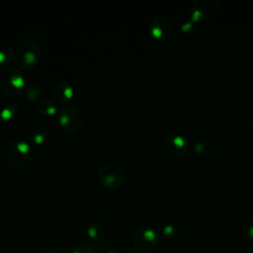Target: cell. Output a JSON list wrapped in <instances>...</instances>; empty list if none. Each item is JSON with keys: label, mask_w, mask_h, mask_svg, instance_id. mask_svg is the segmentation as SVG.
I'll list each match as a JSON object with an SVG mask.
<instances>
[{"label": "cell", "mask_w": 253, "mask_h": 253, "mask_svg": "<svg viewBox=\"0 0 253 253\" xmlns=\"http://www.w3.org/2000/svg\"><path fill=\"white\" fill-rule=\"evenodd\" d=\"M26 88L23 74L15 67L5 66L0 68V95L14 96Z\"/></svg>", "instance_id": "obj_1"}, {"label": "cell", "mask_w": 253, "mask_h": 253, "mask_svg": "<svg viewBox=\"0 0 253 253\" xmlns=\"http://www.w3.org/2000/svg\"><path fill=\"white\" fill-rule=\"evenodd\" d=\"M151 35L159 41H168L172 36V25L164 17H156L149 24Z\"/></svg>", "instance_id": "obj_9"}, {"label": "cell", "mask_w": 253, "mask_h": 253, "mask_svg": "<svg viewBox=\"0 0 253 253\" xmlns=\"http://www.w3.org/2000/svg\"><path fill=\"white\" fill-rule=\"evenodd\" d=\"M94 249L89 243H78L74 245L70 250L69 253H93Z\"/></svg>", "instance_id": "obj_19"}, {"label": "cell", "mask_w": 253, "mask_h": 253, "mask_svg": "<svg viewBox=\"0 0 253 253\" xmlns=\"http://www.w3.org/2000/svg\"><path fill=\"white\" fill-rule=\"evenodd\" d=\"M98 179L106 188L114 190L119 188L124 182V172L117 165L106 164L99 169Z\"/></svg>", "instance_id": "obj_6"}, {"label": "cell", "mask_w": 253, "mask_h": 253, "mask_svg": "<svg viewBox=\"0 0 253 253\" xmlns=\"http://www.w3.org/2000/svg\"><path fill=\"white\" fill-rule=\"evenodd\" d=\"M159 233L152 227L142 226L136 230L132 237L133 247L141 252L153 250L159 244Z\"/></svg>", "instance_id": "obj_4"}, {"label": "cell", "mask_w": 253, "mask_h": 253, "mask_svg": "<svg viewBox=\"0 0 253 253\" xmlns=\"http://www.w3.org/2000/svg\"><path fill=\"white\" fill-rule=\"evenodd\" d=\"M47 136V131L44 127L38 126L34 128L29 134V140L35 144H42Z\"/></svg>", "instance_id": "obj_15"}, {"label": "cell", "mask_w": 253, "mask_h": 253, "mask_svg": "<svg viewBox=\"0 0 253 253\" xmlns=\"http://www.w3.org/2000/svg\"><path fill=\"white\" fill-rule=\"evenodd\" d=\"M178 233H179V231H178L177 227L172 224H167L162 229V236L167 240L175 239L177 237Z\"/></svg>", "instance_id": "obj_17"}, {"label": "cell", "mask_w": 253, "mask_h": 253, "mask_svg": "<svg viewBox=\"0 0 253 253\" xmlns=\"http://www.w3.org/2000/svg\"><path fill=\"white\" fill-rule=\"evenodd\" d=\"M87 233L91 239L95 241H101L107 235V227L102 222L95 221L89 225Z\"/></svg>", "instance_id": "obj_12"}, {"label": "cell", "mask_w": 253, "mask_h": 253, "mask_svg": "<svg viewBox=\"0 0 253 253\" xmlns=\"http://www.w3.org/2000/svg\"><path fill=\"white\" fill-rule=\"evenodd\" d=\"M42 89L38 86H30L25 88L26 98L31 102L38 101L42 97Z\"/></svg>", "instance_id": "obj_16"}, {"label": "cell", "mask_w": 253, "mask_h": 253, "mask_svg": "<svg viewBox=\"0 0 253 253\" xmlns=\"http://www.w3.org/2000/svg\"><path fill=\"white\" fill-rule=\"evenodd\" d=\"M40 47L33 41H25L19 44L15 54L16 64L22 69L27 70L36 64L40 57Z\"/></svg>", "instance_id": "obj_3"}, {"label": "cell", "mask_w": 253, "mask_h": 253, "mask_svg": "<svg viewBox=\"0 0 253 253\" xmlns=\"http://www.w3.org/2000/svg\"><path fill=\"white\" fill-rule=\"evenodd\" d=\"M218 2L216 0H196L193 5L191 23L199 22L202 19L208 18L212 15L216 8Z\"/></svg>", "instance_id": "obj_8"}, {"label": "cell", "mask_w": 253, "mask_h": 253, "mask_svg": "<svg viewBox=\"0 0 253 253\" xmlns=\"http://www.w3.org/2000/svg\"><path fill=\"white\" fill-rule=\"evenodd\" d=\"M245 236L246 238L253 243V224L249 225L246 229H245Z\"/></svg>", "instance_id": "obj_20"}, {"label": "cell", "mask_w": 253, "mask_h": 253, "mask_svg": "<svg viewBox=\"0 0 253 253\" xmlns=\"http://www.w3.org/2000/svg\"><path fill=\"white\" fill-rule=\"evenodd\" d=\"M84 122L82 110L73 104L62 108L58 113V123L69 133L76 132Z\"/></svg>", "instance_id": "obj_2"}, {"label": "cell", "mask_w": 253, "mask_h": 253, "mask_svg": "<svg viewBox=\"0 0 253 253\" xmlns=\"http://www.w3.org/2000/svg\"><path fill=\"white\" fill-rule=\"evenodd\" d=\"M14 56L12 45L5 40H0V64H8Z\"/></svg>", "instance_id": "obj_14"}, {"label": "cell", "mask_w": 253, "mask_h": 253, "mask_svg": "<svg viewBox=\"0 0 253 253\" xmlns=\"http://www.w3.org/2000/svg\"><path fill=\"white\" fill-rule=\"evenodd\" d=\"M107 253H119V252H117L116 250H109Z\"/></svg>", "instance_id": "obj_22"}, {"label": "cell", "mask_w": 253, "mask_h": 253, "mask_svg": "<svg viewBox=\"0 0 253 253\" xmlns=\"http://www.w3.org/2000/svg\"><path fill=\"white\" fill-rule=\"evenodd\" d=\"M18 104L9 98H0V122L12 119L18 112Z\"/></svg>", "instance_id": "obj_11"}, {"label": "cell", "mask_w": 253, "mask_h": 253, "mask_svg": "<svg viewBox=\"0 0 253 253\" xmlns=\"http://www.w3.org/2000/svg\"><path fill=\"white\" fill-rule=\"evenodd\" d=\"M6 155L11 166L22 167L29 160L30 144L25 140H15L10 143Z\"/></svg>", "instance_id": "obj_5"}, {"label": "cell", "mask_w": 253, "mask_h": 253, "mask_svg": "<svg viewBox=\"0 0 253 253\" xmlns=\"http://www.w3.org/2000/svg\"><path fill=\"white\" fill-rule=\"evenodd\" d=\"M38 111L44 116L54 115L57 111V104L50 99H42L37 104Z\"/></svg>", "instance_id": "obj_13"}, {"label": "cell", "mask_w": 253, "mask_h": 253, "mask_svg": "<svg viewBox=\"0 0 253 253\" xmlns=\"http://www.w3.org/2000/svg\"><path fill=\"white\" fill-rule=\"evenodd\" d=\"M194 151L200 155H207L211 152V146L207 141H199L194 145Z\"/></svg>", "instance_id": "obj_18"}, {"label": "cell", "mask_w": 253, "mask_h": 253, "mask_svg": "<svg viewBox=\"0 0 253 253\" xmlns=\"http://www.w3.org/2000/svg\"><path fill=\"white\" fill-rule=\"evenodd\" d=\"M43 253H59V252L54 251V250H48V251H45V252H43Z\"/></svg>", "instance_id": "obj_21"}, {"label": "cell", "mask_w": 253, "mask_h": 253, "mask_svg": "<svg viewBox=\"0 0 253 253\" xmlns=\"http://www.w3.org/2000/svg\"><path fill=\"white\" fill-rule=\"evenodd\" d=\"M73 93H74V90L68 82L59 81L55 84L52 91L53 101L56 104H60V105L66 104L73 97Z\"/></svg>", "instance_id": "obj_10"}, {"label": "cell", "mask_w": 253, "mask_h": 253, "mask_svg": "<svg viewBox=\"0 0 253 253\" xmlns=\"http://www.w3.org/2000/svg\"><path fill=\"white\" fill-rule=\"evenodd\" d=\"M162 144L165 151L175 158L183 156L188 149V143L185 138L174 132H168L164 134Z\"/></svg>", "instance_id": "obj_7"}]
</instances>
